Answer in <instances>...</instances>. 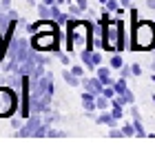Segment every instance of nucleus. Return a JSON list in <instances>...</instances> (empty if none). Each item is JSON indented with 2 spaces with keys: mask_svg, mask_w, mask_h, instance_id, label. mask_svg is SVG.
<instances>
[{
  "mask_svg": "<svg viewBox=\"0 0 155 149\" xmlns=\"http://www.w3.org/2000/svg\"><path fill=\"white\" fill-rule=\"evenodd\" d=\"M93 42V27L87 20H71L67 23V51H91Z\"/></svg>",
  "mask_w": 155,
  "mask_h": 149,
  "instance_id": "obj_1",
  "label": "nucleus"
},
{
  "mask_svg": "<svg viewBox=\"0 0 155 149\" xmlns=\"http://www.w3.org/2000/svg\"><path fill=\"white\" fill-rule=\"evenodd\" d=\"M133 31H131V49L133 51H151L155 49V20H137L135 9L131 11Z\"/></svg>",
  "mask_w": 155,
  "mask_h": 149,
  "instance_id": "obj_2",
  "label": "nucleus"
},
{
  "mask_svg": "<svg viewBox=\"0 0 155 149\" xmlns=\"http://www.w3.org/2000/svg\"><path fill=\"white\" fill-rule=\"evenodd\" d=\"M18 109V89L11 85H0V118H11Z\"/></svg>",
  "mask_w": 155,
  "mask_h": 149,
  "instance_id": "obj_3",
  "label": "nucleus"
},
{
  "mask_svg": "<svg viewBox=\"0 0 155 149\" xmlns=\"http://www.w3.org/2000/svg\"><path fill=\"white\" fill-rule=\"evenodd\" d=\"M33 51H58L60 49V33L58 31H40L31 38Z\"/></svg>",
  "mask_w": 155,
  "mask_h": 149,
  "instance_id": "obj_4",
  "label": "nucleus"
},
{
  "mask_svg": "<svg viewBox=\"0 0 155 149\" xmlns=\"http://www.w3.org/2000/svg\"><path fill=\"white\" fill-rule=\"evenodd\" d=\"M82 109L87 111L89 118H95L97 105H95V94H93V91H87V89H84V94H82Z\"/></svg>",
  "mask_w": 155,
  "mask_h": 149,
  "instance_id": "obj_5",
  "label": "nucleus"
},
{
  "mask_svg": "<svg viewBox=\"0 0 155 149\" xmlns=\"http://www.w3.org/2000/svg\"><path fill=\"white\" fill-rule=\"evenodd\" d=\"M82 87L87 91H93L95 96L104 91V85H102V80L97 76H82Z\"/></svg>",
  "mask_w": 155,
  "mask_h": 149,
  "instance_id": "obj_6",
  "label": "nucleus"
},
{
  "mask_svg": "<svg viewBox=\"0 0 155 149\" xmlns=\"http://www.w3.org/2000/svg\"><path fill=\"white\" fill-rule=\"evenodd\" d=\"M95 76L102 80V85H104V87H113L115 78L111 76V65H107V67H104V65H100V67L95 69Z\"/></svg>",
  "mask_w": 155,
  "mask_h": 149,
  "instance_id": "obj_7",
  "label": "nucleus"
},
{
  "mask_svg": "<svg viewBox=\"0 0 155 149\" xmlns=\"http://www.w3.org/2000/svg\"><path fill=\"white\" fill-rule=\"evenodd\" d=\"M95 120H97V125H107V127H115V123H117V118L111 113V109L102 111L100 116H95Z\"/></svg>",
  "mask_w": 155,
  "mask_h": 149,
  "instance_id": "obj_8",
  "label": "nucleus"
},
{
  "mask_svg": "<svg viewBox=\"0 0 155 149\" xmlns=\"http://www.w3.org/2000/svg\"><path fill=\"white\" fill-rule=\"evenodd\" d=\"M62 78H64V82L69 85V87H78V85H82V78H80V76H75L71 69H67V71L62 74Z\"/></svg>",
  "mask_w": 155,
  "mask_h": 149,
  "instance_id": "obj_9",
  "label": "nucleus"
},
{
  "mask_svg": "<svg viewBox=\"0 0 155 149\" xmlns=\"http://www.w3.org/2000/svg\"><path fill=\"white\" fill-rule=\"evenodd\" d=\"M95 105H97V111H107V109H111V98L104 96V94H97L95 96Z\"/></svg>",
  "mask_w": 155,
  "mask_h": 149,
  "instance_id": "obj_10",
  "label": "nucleus"
},
{
  "mask_svg": "<svg viewBox=\"0 0 155 149\" xmlns=\"http://www.w3.org/2000/svg\"><path fill=\"white\" fill-rule=\"evenodd\" d=\"M109 65H111V69H122V65H124V58L120 56V51H113V56L109 58Z\"/></svg>",
  "mask_w": 155,
  "mask_h": 149,
  "instance_id": "obj_11",
  "label": "nucleus"
},
{
  "mask_svg": "<svg viewBox=\"0 0 155 149\" xmlns=\"http://www.w3.org/2000/svg\"><path fill=\"white\" fill-rule=\"evenodd\" d=\"M36 9H38V16H40V18H51V5L40 2V5H36ZM51 20H53V18H51Z\"/></svg>",
  "mask_w": 155,
  "mask_h": 149,
  "instance_id": "obj_12",
  "label": "nucleus"
},
{
  "mask_svg": "<svg viewBox=\"0 0 155 149\" xmlns=\"http://www.w3.org/2000/svg\"><path fill=\"white\" fill-rule=\"evenodd\" d=\"M122 133L126 138H131V136H137V131H135V125H131V123H124L122 125Z\"/></svg>",
  "mask_w": 155,
  "mask_h": 149,
  "instance_id": "obj_13",
  "label": "nucleus"
},
{
  "mask_svg": "<svg viewBox=\"0 0 155 149\" xmlns=\"http://www.w3.org/2000/svg\"><path fill=\"white\" fill-rule=\"evenodd\" d=\"M69 13H71V18H75V16H80V13H84V11L80 9V5H78L75 0H73V2L69 0Z\"/></svg>",
  "mask_w": 155,
  "mask_h": 149,
  "instance_id": "obj_14",
  "label": "nucleus"
},
{
  "mask_svg": "<svg viewBox=\"0 0 155 149\" xmlns=\"http://www.w3.org/2000/svg\"><path fill=\"white\" fill-rule=\"evenodd\" d=\"M120 0H107V5H104V9H109V11H117L120 9Z\"/></svg>",
  "mask_w": 155,
  "mask_h": 149,
  "instance_id": "obj_15",
  "label": "nucleus"
},
{
  "mask_svg": "<svg viewBox=\"0 0 155 149\" xmlns=\"http://www.w3.org/2000/svg\"><path fill=\"white\" fill-rule=\"evenodd\" d=\"M120 96H122V98H124V100L129 102V105H133V102H135V98H133V91H131L129 87H126V89H124V91H122Z\"/></svg>",
  "mask_w": 155,
  "mask_h": 149,
  "instance_id": "obj_16",
  "label": "nucleus"
},
{
  "mask_svg": "<svg viewBox=\"0 0 155 149\" xmlns=\"http://www.w3.org/2000/svg\"><path fill=\"white\" fill-rule=\"evenodd\" d=\"M111 113H113L117 120H122L124 118V107H111Z\"/></svg>",
  "mask_w": 155,
  "mask_h": 149,
  "instance_id": "obj_17",
  "label": "nucleus"
},
{
  "mask_svg": "<svg viewBox=\"0 0 155 149\" xmlns=\"http://www.w3.org/2000/svg\"><path fill=\"white\" fill-rule=\"evenodd\" d=\"M84 69H87V67H84V65H71V71L75 74V76H84Z\"/></svg>",
  "mask_w": 155,
  "mask_h": 149,
  "instance_id": "obj_18",
  "label": "nucleus"
},
{
  "mask_svg": "<svg viewBox=\"0 0 155 149\" xmlns=\"http://www.w3.org/2000/svg\"><path fill=\"white\" fill-rule=\"evenodd\" d=\"M133 71H131V67L129 65H122V69H120V78H129Z\"/></svg>",
  "mask_w": 155,
  "mask_h": 149,
  "instance_id": "obj_19",
  "label": "nucleus"
},
{
  "mask_svg": "<svg viewBox=\"0 0 155 149\" xmlns=\"http://www.w3.org/2000/svg\"><path fill=\"white\" fill-rule=\"evenodd\" d=\"M0 9H2V11H9V9H11V0H0Z\"/></svg>",
  "mask_w": 155,
  "mask_h": 149,
  "instance_id": "obj_20",
  "label": "nucleus"
},
{
  "mask_svg": "<svg viewBox=\"0 0 155 149\" xmlns=\"http://www.w3.org/2000/svg\"><path fill=\"white\" fill-rule=\"evenodd\" d=\"M75 2L80 5V9H82V11H87V9H89V0H75Z\"/></svg>",
  "mask_w": 155,
  "mask_h": 149,
  "instance_id": "obj_21",
  "label": "nucleus"
},
{
  "mask_svg": "<svg viewBox=\"0 0 155 149\" xmlns=\"http://www.w3.org/2000/svg\"><path fill=\"white\" fill-rule=\"evenodd\" d=\"M131 71H133V76H140V74H142V67H140V65H133Z\"/></svg>",
  "mask_w": 155,
  "mask_h": 149,
  "instance_id": "obj_22",
  "label": "nucleus"
},
{
  "mask_svg": "<svg viewBox=\"0 0 155 149\" xmlns=\"http://www.w3.org/2000/svg\"><path fill=\"white\" fill-rule=\"evenodd\" d=\"M109 136H111V138H120V136H124V133H122V129H120V131L113 129V131H109Z\"/></svg>",
  "mask_w": 155,
  "mask_h": 149,
  "instance_id": "obj_23",
  "label": "nucleus"
},
{
  "mask_svg": "<svg viewBox=\"0 0 155 149\" xmlns=\"http://www.w3.org/2000/svg\"><path fill=\"white\" fill-rule=\"evenodd\" d=\"M60 62H62L64 67H69V56H67V54H60Z\"/></svg>",
  "mask_w": 155,
  "mask_h": 149,
  "instance_id": "obj_24",
  "label": "nucleus"
},
{
  "mask_svg": "<svg viewBox=\"0 0 155 149\" xmlns=\"http://www.w3.org/2000/svg\"><path fill=\"white\" fill-rule=\"evenodd\" d=\"M120 2H122V5H124V7H131V5H133V2H135V0H120Z\"/></svg>",
  "mask_w": 155,
  "mask_h": 149,
  "instance_id": "obj_25",
  "label": "nucleus"
},
{
  "mask_svg": "<svg viewBox=\"0 0 155 149\" xmlns=\"http://www.w3.org/2000/svg\"><path fill=\"white\" fill-rule=\"evenodd\" d=\"M153 102H155V96H153Z\"/></svg>",
  "mask_w": 155,
  "mask_h": 149,
  "instance_id": "obj_26",
  "label": "nucleus"
}]
</instances>
